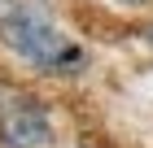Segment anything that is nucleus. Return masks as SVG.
<instances>
[{
    "mask_svg": "<svg viewBox=\"0 0 153 148\" xmlns=\"http://www.w3.org/2000/svg\"><path fill=\"white\" fill-rule=\"evenodd\" d=\"M0 44L44 79H79L88 48L53 18L44 0H0Z\"/></svg>",
    "mask_w": 153,
    "mask_h": 148,
    "instance_id": "obj_1",
    "label": "nucleus"
},
{
    "mask_svg": "<svg viewBox=\"0 0 153 148\" xmlns=\"http://www.w3.org/2000/svg\"><path fill=\"white\" fill-rule=\"evenodd\" d=\"M53 109L39 91L0 79V148H48Z\"/></svg>",
    "mask_w": 153,
    "mask_h": 148,
    "instance_id": "obj_2",
    "label": "nucleus"
},
{
    "mask_svg": "<svg viewBox=\"0 0 153 148\" xmlns=\"http://www.w3.org/2000/svg\"><path fill=\"white\" fill-rule=\"evenodd\" d=\"M140 39H144V44L153 48V22H149V26H144V31H140Z\"/></svg>",
    "mask_w": 153,
    "mask_h": 148,
    "instance_id": "obj_3",
    "label": "nucleus"
},
{
    "mask_svg": "<svg viewBox=\"0 0 153 148\" xmlns=\"http://www.w3.org/2000/svg\"><path fill=\"white\" fill-rule=\"evenodd\" d=\"M123 4H131V9H149L153 0H123Z\"/></svg>",
    "mask_w": 153,
    "mask_h": 148,
    "instance_id": "obj_4",
    "label": "nucleus"
}]
</instances>
